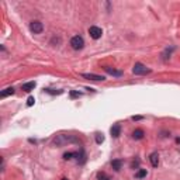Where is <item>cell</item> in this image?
Returning <instances> with one entry per match:
<instances>
[{
	"mask_svg": "<svg viewBox=\"0 0 180 180\" xmlns=\"http://www.w3.org/2000/svg\"><path fill=\"white\" fill-rule=\"evenodd\" d=\"M75 142H79V139H77L75 135L59 134L54 138V144L58 145V146H64V145H66V144H75Z\"/></svg>",
	"mask_w": 180,
	"mask_h": 180,
	"instance_id": "6da1fadb",
	"label": "cell"
},
{
	"mask_svg": "<svg viewBox=\"0 0 180 180\" xmlns=\"http://www.w3.org/2000/svg\"><path fill=\"white\" fill-rule=\"evenodd\" d=\"M70 46H72L73 49H76V51L82 49V48L85 46V40H83V37H80V35L72 37V40H70Z\"/></svg>",
	"mask_w": 180,
	"mask_h": 180,
	"instance_id": "7a4b0ae2",
	"label": "cell"
},
{
	"mask_svg": "<svg viewBox=\"0 0 180 180\" xmlns=\"http://www.w3.org/2000/svg\"><path fill=\"white\" fill-rule=\"evenodd\" d=\"M132 72H134V75H146V73H151V69H148L145 65H142V64L138 62V64L134 65Z\"/></svg>",
	"mask_w": 180,
	"mask_h": 180,
	"instance_id": "3957f363",
	"label": "cell"
},
{
	"mask_svg": "<svg viewBox=\"0 0 180 180\" xmlns=\"http://www.w3.org/2000/svg\"><path fill=\"white\" fill-rule=\"evenodd\" d=\"M89 34L93 40H99V38H101V35H103V30H101L100 27L93 25V27L89 28Z\"/></svg>",
	"mask_w": 180,
	"mask_h": 180,
	"instance_id": "277c9868",
	"label": "cell"
},
{
	"mask_svg": "<svg viewBox=\"0 0 180 180\" xmlns=\"http://www.w3.org/2000/svg\"><path fill=\"white\" fill-rule=\"evenodd\" d=\"M30 30L32 34H41L44 31V25L41 21H32L30 24Z\"/></svg>",
	"mask_w": 180,
	"mask_h": 180,
	"instance_id": "5b68a950",
	"label": "cell"
},
{
	"mask_svg": "<svg viewBox=\"0 0 180 180\" xmlns=\"http://www.w3.org/2000/svg\"><path fill=\"white\" fill-rule=\"evenodd\" d=\"M82 76L85 79H89V80H96V82H103L106 80L104 76H100V75H94V73H82Z\"/></svg>",
	"mask_w": 180,
	"mask_h": 180,
	"instance_id": "8992f818",
	"label": "cell"
},
{
	"mask_svg": "<svg viewBox=\"0 0 180 180\" xmlns=\"http://www.w3.org/2000/svg\"><path fill=\"white\" fill-rule=\"evenodd\" d=\"M110 132H111L113 138H118L120 134H121V125L120 124H114L111 127V130H110Z\"/></svg>",
	"mask_w": 180,
	"mask_h": 180,
	"instance_id": "52a82bcc",
	"label": "cell"
},
{
	"mask_svg": "<svg viewBox=\"0 0 180 180\" xmlns=\"http://www.w3.org/2000/svg\"><path fill=\"white\" fill-rule=\"evenodd\" d=\"M104 70H106L109 75H111V76H115V77H120V76H122V72H121V70H115L114 68L106 66V68H104Z\"/></svg>",
	"mask_w": 180,
	"mask_h": 180,
	"instance_id": "ba28073f",
	"label": "cell"
},
{
	"mask_svg": "<svg viewBox=\"0 0 180 180\" xmlns=\"http://www.w3.org/2000/svg\"><path fill=\"white\" fill-rule=\"evenodd\" d=\"M35 86H37V83L35 82H28V83H24L21 86L22 91H31V90L35 89Z\"/></svg>",
	"mask_w": 180,
	"mask_h": 180,
	"instance_id": "9c48e42d",
	"label": "cell"
},
{
	"mask_svg": "<svg viewBox=\"0 0 180 180\" xmlns=\"http://www.w3.org/2000/svg\"><path fill=\"white\" fill-rule=\"evenodd\" d=\"M149 160H151V163H152V166H154V167H158V165H159V155H158L156 152L151 154Z\"/></svg>",
	"mask_w": 180,
	"mask_h": 180,
	"instance_id": "30bf717a",
	"label": "cell"
},
{
	"mask_svg": "<svg viewBox=\"0 0 180 180\" xmlns=\"http://www.w3.org/2000/svg\"><path fill=\"white\" fill-rule=\"evenodd\" d=\"M111 167L115 170V172L121 170V167H122V160H120V159H115V160H113V162H111Z\"/></svg>",
	"mask_w": 180,
	"mask_h": 180,
	"instance_id": "8fae6325",
	"label": "cell"
},
{
	"mask_svg": "<svg viewBox=\"0 0 180 180\" xmlns=\"http://www.w3.org/2000/svg\"><path fill=\"white\" fill-rule=\"evenodd\" d=\"M13 93H14V89H13V87H7V89H4L1 93H0V97L4 99V97H7V96H10V94H13Z\"/></svg>",
	"mask_w": 180,
	"mask_h": 180,
	"instance_id": "7c38bea8",
	"label": "cell"
},
{
	"mask_svg": "<svg viewBox=\"0 0 180 180\" xmlns=\"http://www.w3.org/2000/svg\"><path fill=\"white\" fill-rule=\"evenodd\" d=\"M144 131H142V130H135L134 132H132V138H134V139H142V138H144Z\"/></svg>",
	"mask_w": 180,
	"mask_h": 180,
	"instance_id": "4fadbf2b",
	"label": "cell"
},
{
	"mask_svg": "<svg viewBox=\"0 0 180 180\" xmlns=\"http://www.w3.org/2000/svg\"><path fill=\"white\" fill-rule=\"evenodd\" d=\"M146 176V169H139L136 173H135V177L136 179H142V177H145Z\"/></svg>",
	"mask_w": 180,
	"mask_h": 180,
	"instance_id": "5bb4252c",
	"label": "cell"
},
{
	"mask_svg": "<svg viewBox=\"0 0 180 180\" xmlns=\"http://www.w3.org/2000/svg\"><path fill=\"white\" fill-rule=\"evenodd\" d=\"M97 179L99 180H111V177L107 176L104 172H99V173H97Z\"/></svg>",
	"mask_w": 180,
	"mask_h": 180,
	"instance_id": "9a60e30c",
	"label": "cell"
},
{
	"mask_svg": "<svg viewBox=\"0 0 180 180\" xmlns=\"http://www.w3.org/2000/svg\"><path fill=\"white\" fill-rule=\"evenodd\" d=\"M104 141V136H103V134H96V142L97 144H101Z\"/></svg>",
	"mask_w": 180,
	"mask_h": 180,
	"instance_id": "2e32d148",
	"label": "cell"
},
{
	"mask_svg": "<svg viewBox=\"0 0 180 180\" xmlns=\"http://www.w3.org/2000/svg\"><path fill=\"white\" fill-rule=\"evenodd\" d=\"M69 94H70V97H72V99H75V97H80V96H82V93H79V91H75V90H72Z\"/></svg>",
	"mask_w": 180,
	"mask_h": 180,
	"instance_id": "e0dca14e",
	"label": "cell"
},
{
	"mask_svg": "<svg viewBox=\"0 0 180 180\" xmlns=\"http://www.w3.org/2000/svg\"><path fill=\"white\" fill-rule=\"evenodd\" d=\"M34 103H35V99H34L32 96H31V97H28V100H27V106H28V107H31Z\"/></svg>",
	"mask_w": 180,
	"mask_h": 180,
	"instance_id": "ac0fdd59",
	"label": "cell"
},
{
	"mask_svg": "<svg viewBox=\"0 0 180 180\" xmlns=\"http://www.w3.org/2000/svg\"><path fill=\"white\" fill-rule=\"evenodd\" d=\"M73 156H75V154H73V152H66V154L64 155V159H66V160H69V159H72Z\"/></svg>",
	"mask_w": 180,
	"mask_h": 180,
	"instance_id": "d6986e66",
	"label": "cell"
},
{
	"mask_svg": "<svg viewBox=\"0 0 180 180\" xmlns=\"http://www.w3.org/2000/svg\"><path fill=\"white\" fill-rule=\"evenodd\" d=\"M132 120H134V121H138V120H142V117H141V115H138V117H132Z\"/></svg>",
	"mask_w": 180,
	"mask_h": 180,
	"instance_id": "ffe728a7",
	"label": "cell"
},
{
	"mask_svg": "<svg viewBox=\"0 0 180 180\" xmlns=\"http://www.w3.org/2000/svg\"><path fill=\"white\" fill-rule=\"evenodd\" d=\"M132 167H135V166H138V162H132V165H131Z\"/></svg>",
	"mask_w": 180,
	"mask_h": 180,
	"instance_id": "44dd1931",
	"label": "cell"
},
{
	"mask_svg": "<svg viewBox=\"0 0 180 180\" xmlns=\"http://www.w3.org/2000/svg\"><path fill=\"white\" fill-rule=\"evenodd\" d=\"M176 142H177V144L180 145V138H176Z\"/></svg>",
	"mask_w": 180,
	"mask_h": 180,
	"instance_id": "7402d4cb",
	"label": "cell"
},
{
	"mask_svg": "<svg viewBox=\"0 0 180 180\" xmlns=\"http://www.w3.org/2000/svg\"><path fill=\"white\" fill-rule=\"evenodd\" d=\"M62 180H68V179H62Z\"/></svg>",
	"mask_w": 180,
	"mask_h": 180,
	"instance_id": "603a6c76",
	"label": "cell"
}]
</instances>
